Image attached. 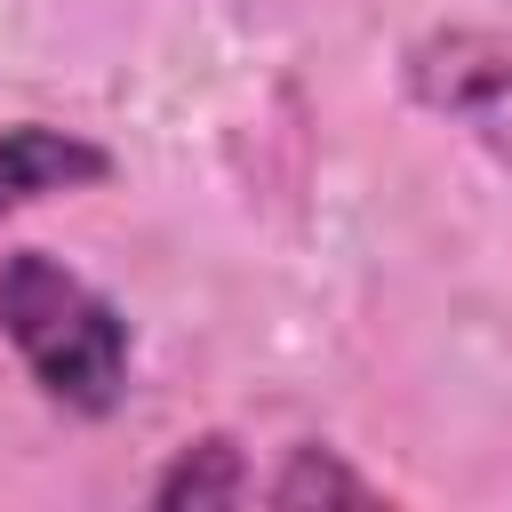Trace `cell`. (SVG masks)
<instances>
[{"label":"cell","mask_w":512,"mask_h":512,"mask_svg":"<svg viewBox=\"0 0 512 512\" xmlns=\"http://www.w3.org/2000/svg\"><path fill=\"white\" fill-rule=\"evenodd\" d=\"M400 88L416 112L464 128L488 160L512 168V32L504 24H432L400 48Z\"/></svg>","instance_id":"cell-2"},{"label":"cell","mask_w":512,"mask_h":512,"mask_svg":"<svg viewBox=\"0 0 512 512\" xmlns=\"http://www.w3.org/2000/svg\"><path fill=\"white\" fill-rule=\"evenodd\" d=\"M248 496H256V472L232 432H200V440L168 448V464L144 488V504H160V512H208V504H248Z\"/></svg>","instance_id":"cell-4"},{"label":"cell","mask_w":512,"mask_h":512,"mask_svg":"<svg viewBox=\"0 0 512 512\" xmlns=\"http://www.w3.org/2000/svg\"><path fill=\"white\" fill-rule=\"evenodd\" d=\"M120 176V152L96 144L88 128H56V120H8L0 128V224L56 200V192H96Z\"/></svg>","instance_id":"cell-3"},{"label":"cell","mask_w":512,"mask_h":512,"mask_svg":"<svg viewBox=\"0 0 512 512\" xmlns=\"http://www.w3.org/2000/svg\"><path fill=\"white\" fill-rule=\"evenodd\" d=\"M256 496L264 504H384V480L344 464V448H328V440H296V448H280V472L256 480Z\"/></svg>","instance_id":"cell-5"},{"label":"cell","mask_w":512,"mask_h":512,"mask_svg":"<svg viewBox=\"0 0 512 512\" xmlns=\"http://www.w3.org/2000/svg\"><path fill=\"white\" fill-rule=\"evenodd\" d=\"M0 336L24 360V376L40 384V400H56L64 416L96 424L128 400L136 328L64 256H48V248H8L0 256Z\"/></svg>","instance_id":"cell-1"}]
</instances>
